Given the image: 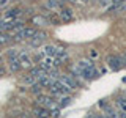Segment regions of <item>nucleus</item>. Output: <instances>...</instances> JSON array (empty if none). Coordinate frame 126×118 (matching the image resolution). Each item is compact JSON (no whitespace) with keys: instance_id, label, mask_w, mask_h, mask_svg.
<instances>
[{"instance_id":"aec40b11","label":"nucleus","mask_w":126,"mask_h":118,"mask_svg":"<svg viewBox=\"0 0 126 118\" xmlns=\"http://www.w3.org/2000/svg\"><path fill=\"white\" fill-rule=\"evenodd\" d=\"M22 82H24V84H27V85H33L35 82H36V79L32 76V74H29V76H25V77L22 79Z\"/></svg>"},{"instance_id":"b1692460","label":"nucleus","mask_w":126,"mask_h":118,"mask_svg":"<svg viewBox=\"0 0 126 118\" xmlns=\"http://www.w3.org/2000/svg\"><path fill=\"white\" fill-rule=\"evenodd\" d=\"M113 2V5H121L123 2H126V0H112Z\"/></svg>"},{"instance_id":"5701e85b","label":"nucleus","mask_w":126,"mask_h":118,"mask_svg":"<svg viewBox=\"0 0 126 118\" xmlns=\"http://www.w3.org/2000/svg\"><path fill=\"white\" fill-rule=\"evenodd\" d=\"M90 57H92V58H96V57H98V50L92 49V50H90Z\"/></svg>"},{"instance_id":"dca6fc26","label":"nucleus","mask_w":126,"mask_h":118,"mask_svg":"<svg viewBox=\"0 0 126 118\" xmlns=\"http://www.w3.org/2000/svg\"><path fill=\"white\" fill-rule=\"evenodd\" d=\"M43 54L50 55V57H55V54H57V46H44L43 47Z\"/></svg>"},{"instance_id":"6ab92c4d","label":"nucleus","mask_w":126,"mask_h":118,"mask_svg":"<svg viewBox=\"0 0 126 118\" xmlns=\"http://www.w3.org/2000/svg\"><path fill=\"white\" fill-rule=\"evenodd\" d=\"M117 107H118V112L126 113V101L121 99V98H118L117 99Z\"/></svg>"},{"instance_id":"39448f33","label":"nucleus","mask_w":126,"mask_h":118,"mask_svg":"<svg viewBox=\"0 0 126 118\" xmlns=\"http://www.w3.org/2000/svg\"><path fill=\"white\" fill-rule=\"evenodd\" d=\"M17 57H19V61H21L22 69H32V66H33V60H32V57H29V54L22 50Z\"/></svg>"},{"instance_id":"4be33fe9","label":"nucleus","mask_w":126,"mask_h":118,"mask_svg":"<svg viewBox=\"0 0 126 118\" xmlns=\"http://www.w3.org/2000/svg\"><path fill=\"white\" fill-rule=\"evenodd\" d=\"M110 2H112V0H98V3H99L101 6H107Z\"/></svg>"},{"instance_id":"f03ea898","label":"nucleus","mask_w":126,"mask_h":118,"mask_svg":"<svg viewBox=\"0 0 126 118\" xmlns=\"http://www.w3.org/2000/svg\"><path fill=\"white\" fill-rule=\"evenodd\" d=\"M107 65H109V68L112 71H118L125 65V60H123V57H118V55H109L107 57Z\"/></svg>"},{"instance_id":"7ed1b4c3","label":"nucleus","mask_w":126,"mask_h":118,"mask_svg":"<svg viewBox=\"0 0 126 118\" xmlns=\"http://www.w3.org/2000/svg\"><path fill=\"white\" fill-rule=\"evenodd\" d=\"M58 82L63 84L68 90H71V91L77 88V80L73 76H60V77H58Z\"/></svg>"},{"instance_id":"393cba45","label":"nucleus","mask_w":126,"mask_h":118,"mask_svg":"<svg viewBox=\"0 0 126 118\" xmlns=\"http://www.w3.org/2000/svg\"><path fill=\"white\" fill-rule=\"evenodd\" d=\"M5 73H6V69L3 68V66H0V77H2V76H5Z\"/></svg>"},{"instance_id":"f8f14e48","label":"nucleus","mask_w":126,"mask_h":118,"mask_svg":"<svg viewBox=\"0 0 126 118\" xmlns=\"http://www.w3.org/2000/svg\"><path fill=\"white\" fill-rule=\"evenodd\" d=\"M98 76H99V73H98V69L94 68H88L84 71V79H87V80H92V79H96Z\"/></svg>"},{"instance_id":"ddd939ff","label":"nucleus","mask_w":126,"mask_h":118,"mask_svg":"<svg viewBox=\"0 0 126 118\" xmlns=\"http://www.w3.org/2000/svg\"><path fill=\"white\" fill-rule=\"evenodd\" d=\"M60 6H62L60 0H47V2H46V8H47V10H50V11L60 10Z\"/></svg>"},{"instance_id":"a211bd4d","label":"nucleus","mask_w":126,"mask_h":118,"mask_svg":"<svg viewBox=\"0 0 126 118\" xmlns=\"http://www.w3.org/2000/svg\"><path fill=\"white\" fill-rule=\"evenodd\" d=\"M11 39H13V38H11L10 33H5V31H2V33H0V44H2V46L3 44H8Z\"/></svg>"},{"instance_id":"9d476101","label":"nucleus","mask_w":126,"mask_h":118,"mask_svg":"<svg viewBox=\"0 0 126 118\" xmlns=\"http://www.w3.org/2000/svg\"><path fill=\"white\" fill-rule=\"evenodd\" d=\"M33 113L36 115V118H49L50 117V110L46 109V107H41V105L35 107L33 109Z\"/></svg>"},{"instance_id":"9b49d317","label":"nucleus","mask_w":126,"mask_h":118,"mask_svg":"<svg viewBox=\"0 0 126 118\" xmlns=\"http://www.w3.org/2000/svg\"><path fill=\"white\" fill-rule=\"evenodd\" d=\"M32 22L35 24V25H39V27H46V25H49V19L46 17V16H35L33 19H32Z\"/></svg>"},{"instance_id":"f257e3e1","label":"nucleus","mask_w":126,"mask_h":118,"mask_svg":"<svg viewBox=\"0 0 126 118\" xmlns=\"http://www.w3.org/2000/svg\"><path fill=\"white\" fill-rule=\"evenodd\" d=\"M36 104L41 105V107L49 109V110H57V109H60V107H58V104H57V101H54L50 96H46V94H38Z\"/></svg>"},{"instance_id":"4468645a","label":"nucleus","mask_w":126,"mask_h":118,"mask_svg":"<svg viewBox=\"0 0 126 118\" xmlns=\"http://www.w3.org/2000/svg\"><path fill=\"white\" fill-rule=\"evenodd\" d=\"M77 66L82 69V73H84L85 69H88V68H93L94 66V63H93V60H80L77 63Z\"/></svg>"},{"instance_id":"2f4dec72","label":"nucleus","mask_w":126,"mask_h":118,"mask_svg":"<svg viewBox=\"0 0 126 118\" xmlns=\"http://www.w3.org/2000/svg\"><path fill=\"white\" fill-rule=\"evenodd\" d=\"M125 8H126V6H125Z\"/></svg>"},{"instance_id":"a878e982","label":"nucleus","mask_w":126,"mask_h":118,"mask_svg":"<svg viewBox=\"0 0 126 118\" xmlns=\"http://www.w3.org/2000/svg\"><path fill=\"white\" fill-rule=\"evenodd\" d=\"M69 2H74V0H60V3H69Z\"/></svg>"},{"instance_id":"7c9ffc66","label":"nucleus","mask_w":126,"mask_h":118,"mask_svg":"<svg viewBox=\"0 0 126 118\" xmlns=\"http://www.w3.org/2000/svg\"><path fill=\"white\" fill-rule=\"evenodd\" d=\"M0 47H2V44H0Z\"/></svg>"},{"instance_id":"c85d7f7f","label":"nucleus","mask_w":126,"mask_h":118,"mask_svg":"<svg viewBox=\"0 0 126 118\" xmlns=\"http://www.w3.org/2000/svg\"><path fill=\"white\" fill-rule=\"evenodd\" d=\"M99 118H109V117H106V115H101V117H99Z\"/></svg>"},{"instance_id":"cd10ccee","label":"nucleus","mask_w":126,"mask_h":118,"mask_svg":"<svg viewBox=\"0 0 126 118\" xmlns=\"http://www.w3.org/2000/svg\"><path fill=\"white\" fill-rule=\"evenodd\" d=\"M80 2H82V3H87V2H90V0H80Z\"/></svg>"},{"instance_id":"6e6552de","label":"nucleus","mask_w":126,"mask_h":118,"mask_svg":"<svg viewBox=\"0 0 126 118\" xmlns=\"http://www.w3.org/2000/svg\"><path fill=\"white\" fill-rule=\"evenodd\" d=\"M22 13H21V10H10V11H6L5 16H3V19H2V22H11V21H16V17H19Z\"/></svg>"},{"instance_id":"c756f323","label":"nucleus","mask_w":126,"mask_h":118,"mask_svg":"<svg viewBox=\"0 0 126 118\" xmlns=\"http://www.w3.org/2000/svg\"><path fill=\"white\" fill-rule=\"evenodd\" d=\"M123 60H125V63H126V54H125V57H123Z\"/></svg>"},{"instance_id":"412c9836","label":"nucleus","mask_w":126,"mask_h":118,"mask_svg":"<svg viewBox=\"0 0 126 118\" xmlns=\"http://www.w3.org/2000/svg\"><path fill=\"white\" fill-rule=\"evenodd\" d=\"M30 90H32V93H35V94H39V93H41V90H43V87L39 85L38 82H35V84L32 85V88H30Z\"/></svg>"},{"instance_id":"423d86ee","label":"nucleus","mask_w":126,"mask_h":118,"mask_svg":"<svg viewBox=\"0 0 126 118\" xmlns=\"http://www.w3.org/2000/svg\"><path fill=\"white\" fill-rule=\"evenodd\" d=\"M35 33H36V30H35V29H27V27H25V29H22L17 35H16V38H14V39H16V41H22V39H30Z\"/></svg>"},{"instance_id":"f3484780","label":"nucleus","mask_w":126,"mask_h":118,"mask_svg":"<svg viewBox=\"0 0 126 118\" xmlns=\"http://www.w3.org/2000/svg\"><path fill=\"white\" fill-rule=\"evenodd\" d=\"M57 104H58V107H66V105L71 104V98L63 94V96H60V99L57 101Z\"/></svg>"},{"instance_id":"0eeeda50","label":"nucleus","mask_w":126,"mask_h":118,"mask_svg":"<svg viewBox=\"0 0 126 118\" xmlns=\"http://www.w3.org/2000/svg\"><path fill=\"white\" fill-rule=\"evenodd\" d=\"M74 17V13L71 8H60V13H58V19H60L62 22H69L73 21Z\"/></svg>"},{"instance_id":"2eb2a0df","label":"nucleus","mask_w":126,"mask_h":118,"mask_svg":"<svg viewBox=\"0 0 126 118\" xmlns=\"http://www.w3.org/2000/svg\"><path fill=\"white\" fill-rule=\"evenodd\" d=\"M104 115L109 117V118H120V112H118V110H115V109H112V107H106Z\"/></svg>"},{"instance_id":"bb28decb","label":"nucleus","mask_w":126,"mask_h":118,"mask_svg":"<svg viewBox=\"0 0 126 118\" xmlns=\"http://www.w3.org/2000/svg\"><path fill=\"white\" fill-rule=\"evenodd\" d=\"M6 2H8V0H2V2H0V6H3V5H6Z\"/></svg>"},{"instance_id":"20e7f679","label":"nucleus","mask_w":126,"mask_h":118,"mask_svg":"<svg viewBox=\"0 0 126 118\" xmlns=\"http://www.w3.org/2000/svg\"><path fill=\"white\" fill-rule=\"evenodd\" d=\"M46 38H47V33H46V31H36V33H35L33 36L29 39V43H30V46L36 47V46L41 44V43H44Z\"/></svg>"},{"instance_id":"1a4fd4ad","label":"nucleus","mask_w":126,"mask_h":118,"mask_svg":"<svg viewBox=\"0 0 126 118\" xmlns=\"http://www.w3.org/2000/svg\"><path fill=\"white\" fill-rule=\"evenodd\" d=\"M10 60V73H17V71H21L22 69V66H21V61H19V57L16 55V57H10L8 58Z\"/></svg>"}]
</instances>
